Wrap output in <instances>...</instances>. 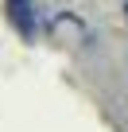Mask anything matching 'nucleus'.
<instances>
[{
	"mask_svg": "<svg viewBox=\"0 0 128 132\" xmlns=\"http://www.w3.org/2000/svg\"><path fill=\"white\" fill-rule=\"evenodd\" d=\"M8 20H12V27H16L23 39H31L35 27H39V20H35V4H31V0H8Z\"/></svg>",
	"mask_w": 128,
	"mask_h": 132,
	"instance_id": "1",
	"label": "nucleus"
},
{
	"mask_svg": "<svg viewBox=\"0 0 128 132\" xmlns=\"http://www.w3.org/2000/svg\"><path fill=\"white\" fill-rule=\"evenodd\" d=\"M124 16H128V4H124Z\"/></svg>",
	"mask_w": 128,
	"mask_h": 132,
	"instance_id": "2",
	"label": "nucleus"
}]
</instances>
